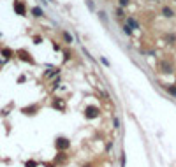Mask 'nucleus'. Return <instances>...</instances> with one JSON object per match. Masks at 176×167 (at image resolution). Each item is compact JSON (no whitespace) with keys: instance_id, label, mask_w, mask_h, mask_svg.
Wrapping results in <instances>:
<instances>
[{"instance_id":"1","label":"nucleus","mask_w":176,"mask_h":167,"mask_svg":"<svg viewBox=\"0 0 176 167\" xmlns=\"http://www.w3.org/2000/svg\"><path fill=\"white\" fill-rule=\"evenodd\" d=\"M157 69H159V72H162V74H173L175 65H173L171 60H167V58H160L159 63H157Z\"/></svg>"},{"instance_id":"2","label":"nucleus","mask_w":176,"mask_h":167,"mask_svg":"<svg viewBox=\"0 0 176 167\" xmlns=\"http://www.w3.org/2000/svg\"><path fill=\"white\" fill-rule=\"evenodd\" d=\"M99 114H100V109H99L97 106H88V107L85 109V116H86L88 120H95V118H99Z\"/></svg>"},{"instance_id":"3","label":"nucleus","mask_w":176,"mask_h":167,"mask_svg":"<svg viewBox=\"0 0 176 167\" xmlns=\"http://www.w3.org/2000/svg\"><path fill=\"white\" fill-rule=\"evenodd\" d=\"M14 12L19 14V16H25L26 14V5L23 0H14Z\"/></svg>"},{"instance_id":"4","label":"nucleus","mask_w":176,"mask_h":167,"mask_svg":"<svg viewBox=\"0 0 176 167\" xmlns=\"http://www.w3.org/2000/svg\"><path fill=\"white\" fill-rule=\"evenodd\" d=\"M160 14H162L164 18H167V19H171V18H175V16H176L175 9H173V7H169V5H162Z\"/></svg>"},{"instance_id":"5","label":"nucleus","mask_w":176,"mask_h":167,"mask_svg":"<svg viewBox=\"0 0 176 167\" xmlns=\"http://www.w3.org/2000/svg\"><path fill=\"white\" fill-rule=\"evenodd\" d=\"M55 144H56V150H60V151H63V150H67V148L71 146L69 139H65V137H58Z\"/></svg>"},{"instance_id":"6","label":"nucleus","mask_w":176,"mask_h":167,"mask_svg":"<svg viewBox=\"0 0 176 167\" xmlns=\"http://www.w3.org/2000/svg\"><path fill=\"white\" fill-rule=\"evenodd\" d=\"M125 23H127V25H129V26H130L132 30H139V28H141L139 21H138V19L134 18V16H127V18H125Z\"/></svg>"},{"instance_id":"7","label":"nucleus","mask_w":176,"mask_h":167,"mask_svg":"<svg viewBox=\"0 0 176 167\" xmlns=\"http://www.w3.org/2000/svg\"><path fill=\"white\" fill-rule=\"evenodd\" d=\"M18 56H19L21 60L28 62V63H33V58H32V56H30V53H26L25 49H19V51H18Z\"/></svg>"},{"instance_id":"8","label":"nucleus","mask_w":176,"mask_h":167,"mask_svg":"<svg viewBox=\"0 0 176 167\" xmlns=\"http://www.w3.org/2000/svg\"><path fill=\"white\" fill-rule=\"evenodd\" d=\"M115 16H116V19H125V18H127L122 5H115Z\"/></svg>"},{"instance_id":"9","label":"nucleus","mask_w":176,"mask_h":167,"mask_svg":"<svg viewBox=\"0 0 176 167\" xmlns=\"http://www.w3.org/2000/svg\"><path fill=\"white\" fill-rule=\"evenodd\" d=\"M62 39H63L65 44H72V42H74V37H72L67 30H62Z\"/></svg>"},{"instance_id":"10","label":"nucleus","mask_w":176,"mask_h":167,"mask_svg":"<svg viewBox=\"0 0 176 167\" xmlns=\"http://www.w3.org/2000/svg\"><path fill=\"white\" fill-rule=\"evenodd\" d=\"M32 16L33 18H42L44 16V11L41 7H32Z\"/></svg>"},{"instance_id":"11","label":"nucleus","mask_w":176,"mask_h":167,"mask_svg":"<svg viewBox=\"0 0 176 167\" xmlns=\"http://www.w3.org/2000/svg\"><path fill=\"white\" fill-rule=\"evenodd\" d=\"M97 16H99V19H100V21H104L106 25L109 23V18H108V12H106V11H99V12H97Z\"/></svg>"},{"instance_id":"12","label":"nucleus","mask_w":176,"mask_h":167,"mask_svg":"<svg viewBox=\"0 0 176 167\" xmlns=\"http://www.w3.org/2000/svg\"><path fill=\"white\" fill-rule=\"evenodd\" d=\"M58 74H60V69H49V72H46V77H48V79H51V77L58 76Z\"/></svg>"},{"instance_id":"13","label":"nucleus","mask_w":176,"mask_h":167,"mask_svg":"<svg viewBox=\"0 0 176 167\" xmlns=\"http://www.w3.org/2000/svg\"><path fill=\"white\" fill-rule=\"evenodd\" d=\"M122 32H123V33H125V35H127V37H130V35H132V32H134V30H132V28H130V26H129V25H127V23H125V25H123V26H122Z\"/></svg>"},{"instance_id":"14","label":"nucleus","mask_w":176,"mask_h":167,"mask_svg":"<svg viewBox=\"0 0 176 167\" xmlns=\"http://www.w3.org/2000/svg\"><path fill=\"white\" fill-rule=\"evenodd\" d=\"M2 55H4L5 58H12V56H14V51L9 49V48H4V49H2Z\"/></svg>"},{"instance_id":"15","label":"nucleus","mask_w":176,"mask_h":167,"mask_svg":"<svg viewBox=\"0 0 176 167\" xmlns=\"http://www.w3.org/2000/svg\"><path fill=\"white\" fill-rule=\"evenodd\" d=\"M85 5H86L92 12H95V2H93V0H85Z\"/></svg>"},{"instance_id":"16","label":"nucleus","mask_w":176,"mask_h":167,"mask_svg":"<svg viewBox=\"0 0 176 167\" xmlns=\"http://www.w3.org/2000/svg\"><path fill=\"white\" fill-rule=\"evenodd\" d=\"M166 41H167V44H175V42H176V35H175V33H167V35H166Z\"/></svg>"},{"instance_id":"17","label":"nucleus","mask_w":176,"mask_h":167,"mask_svg":"<svg viewBox=\"0 0 176 167\" xmlns=\"http://www.w3.org/2000/svg\"><path fill=\"white\" fill-rule=\"evenodd\" d=\"M164 86H166V90L169 92V95L176 97V86H169V85H166V83H164Z\"/></svg>"},{"instance_id":"18","label":"nucleus","mask_w":176,"mask_h":167,"mask_svg":"<svg viewBox=\"0 0 176 167\" xmlns=\"http://www.w3.org/2000/svg\"><path fill=\"white\" fill-rule=\"evenodd\" d=\"M99 62H100V63H102L104 67H111V62H109V60H108L106 56H100V58H99Z\"/></svg>"},{"instance_id":"19","label":"nucleus","mask_w":176,"mask_h":167,"mask_svg":"<svg viewBox=\"0 0 176 167\" xmlns=\"http://www.w3.org/2000/svg\"><path fill=\"white\" fill-rule=\"evenodd\" d=\"M118 5H122V7L125 9V7H129V5H130V0H118Z\"/></svg>"},{"instance_id":"20","label":"nucleus","mask_w":176,"mask_h":167,"mask_svg":"<svg viewBox=\"0 0 176 167\" xmlns=\"http://www.w3.org/2000/svg\"><path fill=\"white\" fill-rule=\"evenodd\" d=\"M120 125H122L120 120H118V118H113V127H115V129H120Z\"/></svg>"},{"instance_id":"21","label":"nucleus","mask_w":176,"mask_h":167,"mask_svg":"<svg viewBox=\"0 0 176 167\" xmlns=\"http://www.w3.org/2000/svg\"><path fill=\"white\" fill-rule=\"evenodd\" d=\"M53 106H55V107H56V109H63V107H65V106H63V102H62V100H60V102H55V104H53Z\"/></svg>"},{"instance_id":"22","label":"nucleus","mask_w":176,"mask_h":167,"mask_svg":"<svg viewBox=\"0 0 176 167\" xmlns=\"http://www.w3.org/2000/svg\"><path fill=\"white\" fill-rule=\"evenodd\" d=\"M25 167H37V162H33V160H30V162H26Z\"/></svg>"},{"instance_id":"23","label":"nucleus","mask_w":176,"mask_h":167,"mask_svg":"<svg viewBox=\"0 0 176 167\" xmlns=\"http://www.w3.org/2000/svg\"><path fill=\"white\" fill-rule=\"evenodd\" d=\"M33 41H35V44H41V41H42V37H39V35H35V37H33Z\"/></svg>"},{"instance_id":"24","label":"nucleus","mask_w":176,"mask_h":167,"mask_svg":"<svg viewBox=\"0 0 176 167\" xmlns=\"http://www.w3.org/2000/svg\"><path fill=\"white\" fill-rule=\"evenodd\" d=\"M125 160H127V158H125V155H122V167H125Z\"/></svg>"},{"instance_id":"25","label":"nucleus","mask_w":176,"mask_h":167,"mask_svg":"<svg viewBox=\"0 0 176 167\" xmlns=\"http://www.w3.org/2000/svg\"><path fill=\"white\" fill-rule=\"evenodd\" d=\"M83 167H93V166H92V164H85Z\"/></svg>"},{"instance_id":"26","label":"nucleus","mask_w":176,"mask_h":167,"mask_svg":"<svg viewBox=\"0 0 176 167\" xmlns=\"http://www.w3.org/2000/svg\"><path fill=\"white\" fill-rule=\"evenodd\" d=\"M48 2H51V4H56V0H48Z\"/></svg>"},{"instance_id":"27","label":"nucleus","mask_w":176,"mask_h":167,"mask_svg":"<svg viewBox=\"0 0 176 167\" xmlns=\"http://www.w3.org/2000/svg\"><path fill=\"white\" fill-rule=\"evenodd\" d=\"M175 2H176V0H175Z\"/></svg>"}]
</instances>
